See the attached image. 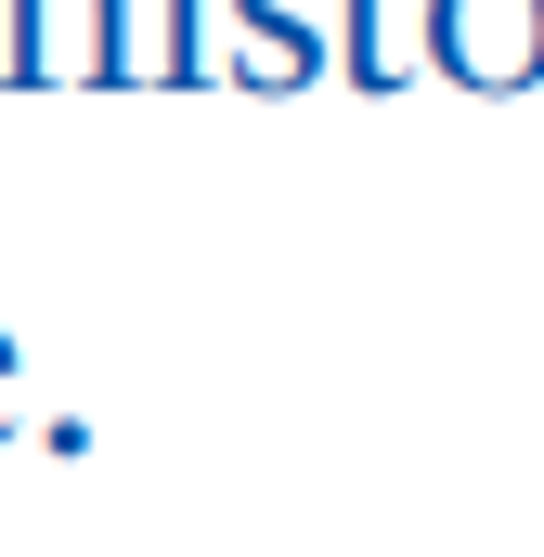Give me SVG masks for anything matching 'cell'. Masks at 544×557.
<instances>
[{"instance_id":"cell-1","label":"cell","mask_w":544,"mask_h":557,"mask_svg":"<svg viewBox=\"0 0 544 557\" xmlns=\"http://www.w3.org/2000/svg\"><path fill=\"white\" fill-rule=\"evenodd\" d=\"M428 52L480 91H519V78H544V0H441Z\"/></svg>"}]
</instances>
